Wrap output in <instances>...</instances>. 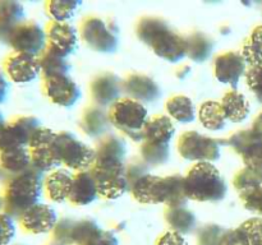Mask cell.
Segmentation results:
<instances>
[{
	"label": "cell",
	"instance_id": "cell-1",
	"mask_svg": "<svg viewBox=\"0 0 262 245\" xmlns=\"http://www.w3.org/2000/svg\"><path fill=\"white\" fill-rule=\"evenodd\" d=\"M125 143L118 135H104L95 148L90 173L102 198L117 199L129 189L125 178Z\"/></svg>",
	"mask_w": 262,
	"mask_h": 245
},
{
	"label": "cell",
	"instance_id": "cell-2",
	"mask_svg": "<svg viewBox=\"0 0 262 245\" xmlns=\"http://www.w3.org/2000/svg\"><path fill=\"white\" fill-rule=\"evenodd\" d=\"M43 174L30 167L17 175L5 176L2 186L3 211L19 218L27 209L38 203L43 190Z\"/></svg>",
	"mask_w": 262,
	"mask_h": 245
},
{
	"label": "cell",
	"instance_id": "cell-3",
	"mask_svg": "<svg viewBox=\"0 0 262 245\" xmlns=\"http://www.w3.org/2000/svg\"><path fill=\"white\" fill-rule=\"evenodd\" d=\"M129 189L133 198L143 204L164 203L168 207H186L188 201L184 190V178L179 174L165 178L147 174Z\"/></svg>",
	"mask_w": 262,
	"mask_h": 245
},
{
	"label": "cell",
	"instance_id": "cell-4",
	"mask_svg": "<svg viewBox=\"0 0 262 245\" xmlns=\"http://www.w3.org/2000/svg\"><path fill=\"white\" fill-rule=\"evenodd\" d=\"M137 36L160 58L177 63L187 55L186 37L177 33L161 18L145 17L138 22Z\"/></svg>",
	"mask_w": 262,
	"mask_h": 245
},
{
	"label": "cell",
	"instance_id": "cell-5",
	"mask_svg": "<svg viewBox=\"0 0 262 245\" xmlns=\"http://www.w3.org/2000/svg\"><path fill=\"white\" fill-rule=\"evenodd\" d=\"M187 198L197 202H219L227 195V183L211 162H199L184 176Z\"/></svg>",
	"mask_w": 262,
	"mask_h": 245
},
{
	"label": "cell",
	"instance_id": "cell-6",
	"mask_svg": "<svg viewBox=\"0 0 262 245\" xmlns=\"http://www.w3.org/2000/svg\"><path fill=\"white\" fill-rule=\"evenodd\" d=\"M53 155L58 166L68 170L86 171L95 160V150L77 139L72 133H55L53 139Z\"/></svg>",
	"mask_w": 262,
	"mask_h": 245
},
{
	"label": "cell",
	"instance_id": "cell-7",
	"mask_svg": "<svg viewBox=\"0 0 262 245\" xmlns=\"http://www.w3.org/2000/svg\"><path fill=\"white\" fill-rule=\"evenodd\" d=\"M110 124L135 142H142L143 129L148 121L147 109L132 99H119L110 106Z\"/></svg>",
	"mask_w": 262,
	"mask_h": 245
},
{
	"label": "cell",
	"instance_id": "cell-8",
	"mask_svg": "<svg viewBox=\"0 0 262 245\" xmlns=\"http://www.w3.org/2000/svg\"><path fill=\"white\" fill-rule=\"evenodd\" d=\"M82 40L89 47L99 53H113L117 50L118 28L112 22H106L100 17H87L79 26Z\"/></svg>",
	"mask_w": 262,
	"mask_h": 245
},
{
	"label": "cell",
	"instance_id": "cell-9",
	"mask_svg": "<svg viewBox=\"0 0 262 245\" xmlns=\"http://www.w3.org/2000/svg\"><path fill=\"white\" fill-rule=\"evenodd\" d=\"M5 43L15 53L40 56L48 46L46 31L35 20H23L8 36Z\"/></svg>",
	"mask_w": 262,
	"mask_h": 245
},
{
	"label": "cell",
	"instance_id": "cell-10",
	"mask_svg": "<svg viewBox=\"0 0 262 245\" xmlns=\"http://www.w3.org/2000/svg\"><path fill=\"white\" fill-rule=\"evenodd\" d=\"M178 152L183 158L197 162H212L220 157V143L196 130L183 133L178 140Z\"/></svg>",
	"mask_w": 262,
	"mask_h": 245
},
{
	"label": "cell",
	"instance_id": "cell-11",
	"mask_svg": "<svg viewBox=\"0 0 262 245\" xmlns=\"http://www.w3.org/2000/svg\"><path fill=\"white\" fill-rule=\"evenodd\" d=\"M40 128V120L35 116H17L5 122L0 130V151L28 147L32 137Z\"/></svg>",
	"mask_w": 262,
	"mask_h": 245
},
{
	"label": "cell",
	"instance_id": "cell-12",
	"mask_svg": "<svg viewBox=\"0 0 262 245\" xmlns=\"http://www.w3.org/2000/svg\"><path fill=\"white\" fill-rule=\"evenodd\" d=\"M99 225L92 219L74 221L63 218L53 230L54 241L60 245H86L94 235L100 231Z\"/></svg>",
	"mask_w": 262,
	"mask_h": 245
},
{
	"label": "cell",
	"instance_id": "cell-13",
	"mask_svg": "<svg viewBox=\"0 0 262 245\" xmlns=\"http://www.w3.org/2000/svg\"><path fill=\"white\" fill-rule=\"evenodd\" d=\"M55 133L48 128L41 127L31 139L28 151L31 155L32 167L40 173H51L59 167L53 155V139Z\"/></svg>",
	"mask_w": 262,
	"mask_h": 245
},
{
	"label": "cell",
	"instance_id": "cell-14",
	"mask_svg": "<svg viewBox=\"0 0 262 245\" xmlns=\"http://www.w3.org/2000/svg\"><path fill=\"white\" fill-rule=\"evenodd\" d=\"M3 70L7 79L18 84L30 83L41 73L37 56L15 51L3 60Z\"/></svg>",
	"mask_w": 262,
	"mask_h": 245
},
{
	"label": "cell",
	"instance_id": "cell-15",
	"mask_svg": "<svg viewBox=\"0 0 262 245\" xmlns=\"http://www.w3.org/2000/svg\"><path fill=\"white\" fill-rule=\"evenodd\" d=\"M42 89L53 104L63 107L73 106L81 99L78 84L68 74L42 78Z\"/></svg>",
	"mask_w": 262,
	"mask_h": 245
},
{
	"label": "cell",
	"instance_id": "cell-16",
	"mask_svg": "<svg viewBox=\"0 0 262 245\" xmlns=\"http://www.w3.org/2000/svg\"><path fill=\"white\" fill-rule=\"evenodd\" d=\"M18 221L23 231L28 234L40 235L53 231L54 227L58 224V217L50 206L38 202L37 204L27 209L18 218Z\"/></svg>",
	"mask_w": 262,
	"mask_h": 245
},
{
	"label": "cell",
	"instance_id": "cell-17",
	"mask_svg": "<svg viewBox=\"0 0 262 245\" xmlns=\"http://www.w3.org/2000/svg\"><path fill=\"white\" fill-rule=\"evenodd\" d=\"M46 38L48 46L55 53L67 58L77 48L78 37L77 31L68 22H51L46 26Z\"/></svg>",
	"mask_w": 262,
	"mask_h": 245
},
{
	"label": "cell",
	"instance_id": "cell-18",
	"mask_svg": "<svg viewBox=\"0 0 262 245\" xmlns=\"http://www.w3.org/2000/svg\"><path fill=\"white\" fill-rule=\"evenodd\" d=\"M215 77L219 82L230 86H237L241 77L246 71V61L242 54L228 51L216 56L214 63Z\"/></svg>",
	"mask_w": 262,
	"mask_h": 245
},
{
	"label": "cell",
	"instance_id": "cell-19",
	"mask_svg": "<svg viewBox=\"0 0 262 245\" xmlns=\"http://www.w3.org/2000/svg\"><path fill=\"white\" fill-rule=\"evenodd\" d=\"M122 89V81L113 73L99 74L90 84L91 99L97 106H107L117 102Z\"/></svg>",
	"mask_w": 262,
	"mask_h": 245
},
{
	"label": "cell",
	"instance_id": "cell-20",
	"mask_svg": "<svg viewBox=\"0 0 262 245\" xmlns=\"http://www.w3.org/2000/svg\"><path fill=\"white\" fill-rule=\"evenodd\" d=\"M123 91L132 100L138 102H155L160 97V88L148 76L132 73L122 82Z\"/></svg>",
	"mask_w": 262,
	"mask_h": 245
},
{
	"label": "cell",
	"instance_id": "cell-21",
	"mask_svg": "<svg viewBox=\"0 0 262 245\" xmlns=\"http://www.w3.org/2000/svg\"><path fill=\"white\" fill-rule=\"evenodd\" d=\"M99 195L96 181L90 171H79L73 175L68 201L76 206H87Z\"/></svg>",
	"mask_w": 262,
	"mask_h": 245
},
{
	"label": "cell",
	"instance_id": "cell-22",
	"mask_svg": "<svg viewBox=\"0 0 262 245\" xmlns=\"http://www.w3.org/2000/svg\"><path fill=\"white\" fill-rule=\"evenodd\" d=\"M72 180L73 175L68 168H56L49 173V175L43 179V190L48 198L58 203L68 201Z\"/></svg>",
	"mask_w": 262,
	"mask_h": 245
},
{
	"label": "cell",
	"instance_id": "cell-23",
	"mask_svg": "<svg viewBox=\"0 0 262 245\" xmlns=\"http://www.w3.org/2000/svg\"><path fill=\"white\" fill-rule=\"evenodd\" d=\"M32 167L28 147L8 148L0 151V170L4 176L17 175Z\"/></svg>",
	"mask_w": 262,
	"mask_h": 245
},
{
	"label": "cell",
	"instance_id": "cell-24",
	"mask_svg": "<svg viewBox=\"0 0 262 245\" xmlns=\"http://www.w3.org/2000/svg\"><path fill=\"white\" fill-rule=\"evenodd\" d=\"M79 128L89 137L96 138L104 135L110 128L109 112L100 106H89L82 114Z\"/></svg>",
	"mask_w": 262,
	"mask_h": 245
},
{
	"label": "cell",
	"instance_id": "cell-25",
	"mask_svg": "<svg viewBox=\"0 0 262 245\" xmlns=\"http://www.w3.org/2000/svg\"><path fill=\"white\" fill-rule=\"evenodd\" d=\"M25 19V8L20 3L0 0V41L5 43L8 36Z\"/></svg>",
	"mask_w": 262,
	"mask_h": 245
},
{
	"label": "cell",
	"instance_id": "cell-26",
	"mask_svg": "<svg viewBox=\"0 0 262 245\" xmlns=\"http://www.w3.org/2000/svg\"><path fill=\"white\" fill-rule=\"evenodd\" d=\"M174 132H176V128L170 117L165 115H156L146 122L145 129H143V140L169 144Z\"/></svg>",
	"mask_w": 262,
	"mask_h": 245
},
{
	"label": "cell",
	"instance_id": "cell-27",
	"mask_svg": "<svg viewBox=\"0 0 262 245\" xmlns=\"http://www.w3.org/2000/svg\"><path fill=\"white\" fill-rule=\"evenodd\" d=\"M220 105H222L225 119L232 122L243 121V120L247 119L251 111L248 100L246 99L245 94L235 91V89L225 93L224 97L222 99Z\"/></svg>",
	"mask_w": 262,
	"mask_h": 245
},
{
	"label": "cell",
	"instance_id": "cell-28",
	"mask_svg": "<svg viewBox=\"0 0 262 245\" xmlns=\"http://www.w3.org/2000/svg\"><path fill=\"white\" fill-rule=\"evenodd\" d=\"M38 65L42 78L55 76H67L71 70V64L68 63L67 58L61 56L60 54L55 53L53 48L46 46L45 50L38 56Z\"/></svg>",
	"mask_w": 262,
	"mask_h": 245
},
{
	"label": "cell",
	"instance_id": "cell-29",
	"mask_svg": "<svg viewBox=\"0 0 262 245\" xmlns=\"http://www.w3.org/2000/svg\"><path fill=\"white\" fill-rule=\"evenodd\" d=\"M165 219L173 231L179 234H188L196 227V217L186 207H166Z\"/></svg>",
	"mask_w": 262,
	"mask_h": 245
},
{
	"label": "cell",
	"instance_id": "cell-30",
	"mask_svg": "<svg viewBox=\"0 0 262 245\" xmlns=\"http://www.w3.org/2000/svg\"><path fill=\"white\" fill-rule=\"evenodd\" d=\"M187 56L196 63L205 61L212 53L214 42L207 35L202 32H193L186 37Z\"/></svg>",
	"mask_w": 262,
	"mask_h": 245
},
{
	"label": "cell",
	"instance_id": "cell-31",
	"mask_svg": "<svg viewBox=\"0 0 262 245\" xmlns=\"http://www.w3.org/2000/svg\"><path fill=\"white\" fill-rule=\"evenodd\" d=\"M165 107L169 116L183 124L192 122L196 117V109H194L193 102L187 96L178 94V96L171 97L168 100Z\"/></svg>",
	"mask_w": 262,
	"mask_h": 245
},
{
	"label": "cell",
	"instance_id": "cell-32",
	"mask_svg": "<svg viewBox=\"0 0 262 245\" xmlns=\"http://www.w3.org/2000/svg\"><path fill=\"white\" fill-rule=\"evenodd\" d=\"M199 117L202 127L209 130H222L227 125V119L222 105L216 101H206L200 106Z\"/></svg>",
	"mask_w": 262,
	"mask_h": 245
},
{
	"label": "cell",
	"instance_id": "cell-33",
	"mask_svg": "<svg viewBox=\"0 0 262 245\" xmlns=\"http://www.w3.org/2000/svg\"><path fill=\"white\" fill-rule=\"evenodd\" d=\"M242 56L246 64L262 66V24L253 28L250 38L243 45Z\"/></svg>",
	"mask_w": 262,
	"mask_h": 245
},
{
	"label": "cell",
	"instance_id": "cell-34",
	"mask_svg": "<svg viewBox=\"0 0 262 245\" xmlns=\"http://www.w3.org/2000/svg\"><path fill=\"white\" fill-rule=\"evenodd\" d=\"M140 151L142 160L145 161L147 165L152 166L164 165V163L168 161L169 153H170L169 144L147 142V140H142Z\"/></svg>",
	"mask_w": 262,
	"mask_h": 245
},
{
	"label": "cell",
	"instance_id": "cell-35",
	"mask_svg": "<svg viewBox=\"0 0 262 245\" xmlns=\"http://www.w3.org/2000/svg\"><path fill=\"white\" fill-rule=\"evenodd\" d=\"M81 5L79 2H63V0H53L45 4L46 13L54 22H67L73 17L77 8Z\"/></svg>",
	"mask_w": 262,
	"mask_h": 245
},
{
	"label": "cell",
	"instance_id": "cell-36",
	"mask_svg": "<svg viewBox=\"0 0 262 245\" xmlns=\"http://www.w3.org/2000/svg\"><path fill=\"white\" fill-rule=\"evenodd\" d=\"M233 184L239 193L257 188V186H262V171L250 167L242 168L234 176Z\"/></svg>",
	"mask_w": 262,
	"mask_h": 245
},
{
	"label": "cell",
	"instance_id": "cell-37",
	"mask_svg": "<svg viewBox=\"0 0 262 245\" xmlns=\"http://www.w3.org/2000/svg\"><path fill=\"white\" fill-rule=\"evenodd\" d=\"M261 139L262 138L258 137L257 134H255V133L252 132V129L239 130V132L230 135V137L225 140V144L230 145L238 155L242 156L243 153L247 152L255 143H257L258 140Z\"/></svg>",
	"mask_w": 262,
	"mask_h": 245
},
{
	"label": "cell",
	"instance_id": "cell-38",
	"mask_svg": "<svg viewBox=\"0 0 262 245\" xmlns=\"http://www.w3.org/2000/svg\"><path fill=\"white\" fill-rule=\"evenodd\" d=\"M247 237L248 245H262V219L250 218L241 225Z\"/></svg>",
	"mask_w": 262,
	"mask_h": 245
},
{
	"label": "cell",
	"instance_id": "cell-39",
	"mask_svg": "<svg viewBox=\"0 0 262 245\" xmlns=\"http://www.w3.org/2000/svg\"><path fill=\"white\" fill-rule=\"evenodd\" d=\"M14 217L0 211V245H9L15 237Z\"/></svg>",
	"mask_w": 262,
	"mask_h": 245
},
{
	"label": "cell",
	"instance_id": "cell-40",
	"mask_svg": "<svg viewBox=\"0 0 262 245\" xmlns=\"http://www.w3.org/2000/svg\"><path fill=\"white\" fill-rule=\"evenodd\" d=\"M224 232L223 227H220L219 225H207L202 227L199 232L200 245H219Z\"/></svg>",
	"mask_w": 262,
	"mask_h": 245
},
{
	"label": "cell",
	"instance_id": "cell-41",
	"mask_svg": "<svg viewBox=\"0 0 262 245\" xmlns=\"http://www.w3.org/2000/svg\"><path fill=\"white\" fill-rule=\"evenodd\" d=\"M239 194L246 208L250 209V211L262 213V186L242 191Z\"/></svg>",
	"mask_w": 262,
	"mask_h": 245
},
{
	"label": "cell",
	"instance_id": "cell-42",
	"mask_svg": "<svg viewBox=\"0 0 262 245\" xmlns=\"http://www.w3.org/2000/svg\"><path fill=\"white\" fill-rule=\"evenodd\" d=\"M148 174L147 163L143 160H133L129 165L125 166V178H127L128 185L130 186Z\"/></svg>",
	"mask_w": 262,
	"mask_h": 245
},
{
	"label": "cell",
	"instance_id": "cell-43",
	"mask_svg": "<svg viewBox=\"0 0 262 245\" xmlns=\"http://www.w3.org/2000/svg\"><path fill=\"white\" fill-rule=\"evenodd\" d=\"M246 81L256 99L262 104V66H251L246 73Z\"/></svg>",
	"mask_w": 262,
	"mask_h": 245
},
{
	"label": "cell",
	"instance_id": "cell-44",
	"mask_svg": "<svg viewBox=\"0 0 262 245\" xmlns=\"http://www.w3.org/2000/svg\"><path fill=\"white\" fill-rule=\"evenodd\" d=\"M242 158L246 163V167L262 171V139L255 143L247 152L243 153Z\"/></svg>",
	"mask_w": 262,
	"mask_h": 245
},
{
	"label": "cell",
	"instance_id": "cell-45",
	"mask_svg": "<svg viewBox=\"0 0 262 245\" xmlns=\"http://www.w3.org/2000/svg\"><path fill=\"white\" fill-rule=\"evenodd\" d=\"M219 245H248L247 237L241 227L235 230H229L223 234Z\"/></svg>",
	"mask_w": 262,
	"mask_h": 245
},
{
	"label": "cell",
	"instance_id": "cell-46",
	"mask_svg": "<svg viewBox=\"0 0 262 245\" xmlns=\"http://www.w3.org/2000/svg\"><path fill=\"white\" fill-rule=\"evenodd\" d=\"M86 245H118V239L113 232L100 230L87 241Z\"/></svg>",
	"mask_w": 262,
	"mask_h": 245
},
{
	"label": "cell",
	"instance_id": "cell-47",
	"mask_svg": "<svg viewBox=\"0 0 262 245\" xmlns=\"http://www.w3.org/2000/svg\"><path fill=\"white\" fill-rule=\"evenodd\" d=\"M156 245H188V244H187L186 239L182 236V234H179V232H176V231H169L159 237Z\"/></svg>",
	"mask_w": 262,
	"mask_h": 245
},
{
	"label": "cell",
	"instance_id": "cell-48",
	"mask_svg": "<svg viewBox=\"0 0 262 245\" xmlns=\"http://www.w3.org/2000/svg\"><path fill=\"white\" fill-rule=\"evenodd\" d=\"M8 89H9V84H8L7 77L4 76V73L0 71V104L4 102L5 97L8 94Z\"/></svg>",
	"mask_w": 262,
	"mask_h": 245
},
{
	"label": "cell",
	"instance_id": "cell-49",
	"mask_svg": "<svg viewBox=\"0 0 262 245\" xmlns=\"http://www.w3.org/2000/svg\"><path fill=\"white\" fill-rule=\"evenodd\" d=\"M251 129H252V132L255 133V134H257L258 137L262 138V112L260 115H257L256 119L253 120V124Z\"/></svg>",
	"mask_w": 262,
	"mask_h": 245
},
{
	"label": "cell",
	"instance_id": "cell-50",
	"mask_svg": "<svg viewBox=\"0 0 262 245\" xmlns=\"http://www.w3.org/2000/svg\"><path fill=\"white\" fill-rule=\"evenodd\" d=\"M5 120H4V117H3V115H2V112H0V130L3 129V127H4L5 125Z\"/></svg>",
	"mask_w": 262,
	"mask_h": 245
},
{
	"label": "cell",
	"instance_id": "cell-51",
	"mask_svg": "<svg viewBox=\"0 0 262 245\" xmlns=\"http://www.w3.org/2000/svg\"><path fill=\"white\" fill-rule=\"evenodd\" d=\"M4 178H5L4 174H3L2 170H0V183H3V180H4Z\"/></svg>",
	"mask_w": 262,
	"mask_h": 245
},
{
	"label": "cell",
	"instance_id": "cell-52",
	"mask_svg": "<svg viewBox=\"0 0 262 245\" xmlns=\"http://www.w3.org/2000/svg\"><path fill=\"white\" fill-rule=\"evenodd\" d=\"M0 211H3V202H2V197H0Z\"/></svg>",
	"mask_w": 262,
	"mask_h": 245
},
{
	"label": "cell",
	"instance_id": "cell-53",
	"mask_svg": "<svg viewBox=\"0 0 262 245\" xmlns=\"http://www.w3.org/2000/svg\"><path fill=\"white\" fill-rule=\"evenodd\" d=\"M48 245H60V244H58V242H53V244H48Z\"/></svg>",
	"mask_w": 262,
	"mask_h": 245
}]
</instances>
